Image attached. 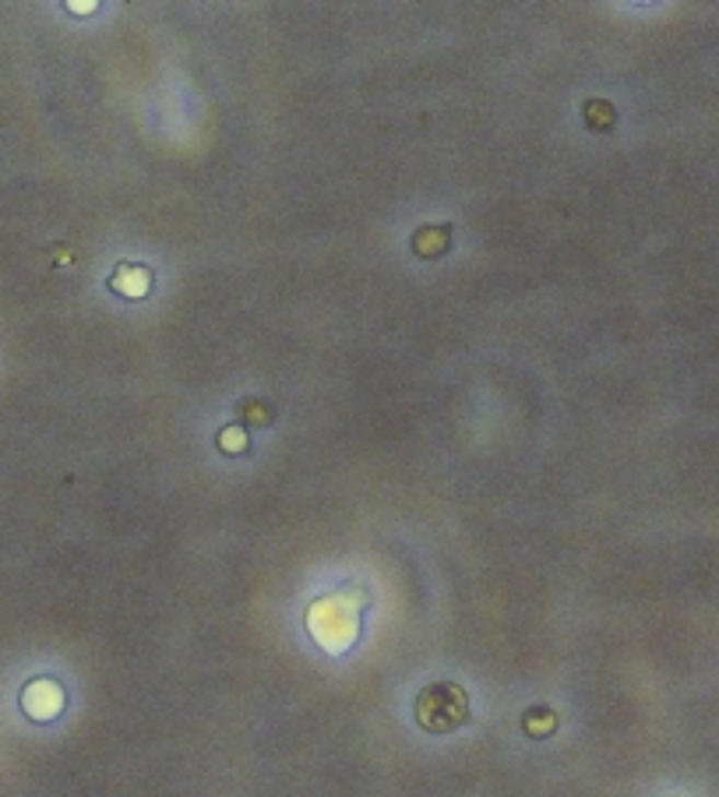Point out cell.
I'll list each match as a JSON object with an SVG mask.
<instances>
[{"instance_id": "ba28073f", "label": "cell", "mask_w": 719, "mask_h": 797, "mask_svg": "<svg viewBox=\"0 0 719 797\" xmlns=\"http://www.w3.org/2000/svg\"><path fill=\"white\" fill-rule=\"evenodd\" d=\"M219 449H222V452H230V455L247 452V449H251V441H247V435H244V427H222Z\"/></svg>"}, {"instance_id": "7a4b0ae2", "label": "cell", "mask_w": 719, "mask_h": 797, "mask_svg": "<svg viewBox=\"0 0 719 797\" xmlns=\"http://www.w3.org/2000/svg\"><path fill=\"white\" fill-rule=\"evenodd\" d=\"M413 716L427 735H452L469 720V695L455 681H434L417 695Z\"/></svg>"}, {"instance_id": "30bf717a", "label": "cell", "mask_w": 719, "mask_h": 797, "mask_svg": "<svg viewBox=\"0 0 719 797\" xmlns=\"http://www.w3.org/2000/svg\"><path fill=\"white\" fill-rule=\"evenodd\" d=\"M63 8H68V11H95L100 4H95V0H92V4H74V0H68V4H63Z\"/></svg>"}, {"instance_id": "52a82bcc", "label": "cell", "mask_w": 719, "mask_h": 797, "mask_svg": "<svg viewBox=\"0 0 719 797\" xmlns=\"http://www.w3.org/2000/svg\"><path fill=\"white\" fill-rule=\"evenodd\" d=\"M522 727H525V735H536V738H543V735H550V730L557 727V716L550 713V709H530L525 713V720H522Z\"/></svg>"}, {"instance_id": "8992f818", "label": "cell", "mask_w": 719, "mask_h": 797, "mask_svg": "<svg viewBox=\"0 0 719 797\" xmlns=\"http://www.w3.org/2000/svg\"><path fill=\"white\" fill-rule=\"evenodd\" d=\"M582 117H585L589 127H593V131H611V127L617 124V109L606 106L603 100H593L582 109Z\"/></svg>"}, {"instance_id": "9c48e42d", "label": "cell", "mask_w": 719, "mask_h": 797, "mask_svg": "<svg viewBox=\"0 0 719 797\" xmlns=\"http://www.w3.org/2000/svg\"><path fill=\"white\" fill-rule=\"evenodd\" d=\"M240 413H244V417H251L254 424H271V417H276V409H268L265 403H258V399H251V403H240Z\"/></svg>"}, {"instance_id": "277c9868", "label": "cell", "mask_w": 719, "mask_h": 797, "mask_svg": "<svg viewBox=\"0 0 719 797\" xmlns=\"http://www.w3.org/2000/svg\"><path fill=\"white\" fill-rule=\"evenodd\" d=\"M106 286L114 293H120L124 300H146L152 290V273H149V265H141V262H120L114 268V276L106 279Z\"/></svg>"}, {"instance_id": "3957f363", "label": "cell", "mask_w": 719, "mask_h": 797, "mask_svg": "<svg viewBox=\"0 0 719 797\" xmlns=\"http://www.w3.org/2000/svg\"><path fill=\"white\" fill-rule=\"evenodd\" d=\"M19 703H22V713L28 716V720H36V724H50L57 720V716L63 713V689H60V681L54 678H32L22 695H19Z\"/></svg>"}, {"instance_id": "5b68a950", "label": "cell", "mask_w": 719, "mask_h": 797, "mask_svg": "<svg viewBox=\"0 0 719 797\" xmlns=\"http://www.w3.org/2000/svg\"><path fill=\"white\" fill-rule=\"evenodd\" d=\"M449 247H452V227H420L413 233V251L420 258H438Z\"/></svg>"}, {"instance_id": "6da1fadb", "label": "cell", "mask_w": 719, "mask_h": 797, "mask_svg": "<svg viewBox=\"0 0 719 797\" xmlns=\"http://www.w3.org/2000/svg\"><path fill=\"white\" fill-rule=\"evenodd\" d=\"M363 589L349 586L343 593H328L311 603L308 611V632L325 652H346L360 639V614H363Z\"/></svg>"}]
</instances>
